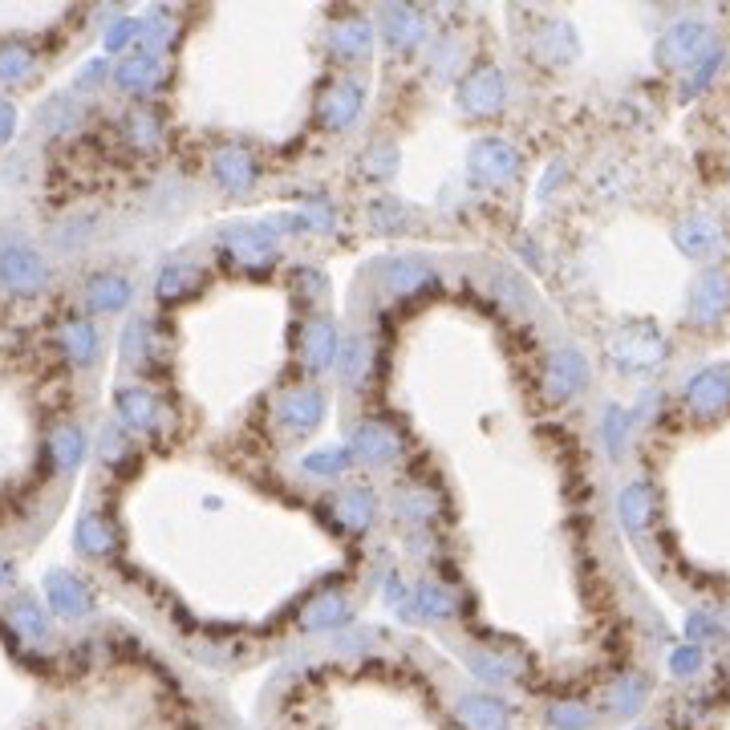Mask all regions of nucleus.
Segmentation results:
<instances>
[{
  "instance_id": "obj_1",
  "label": "nucleus",
  "mask_w": 730,
  "mask_h": 730,
  "mask_svg": "<svg viewBox=\"0 0 730 730\" xmlns=\"http://www.w3.org/2000/svg\"><path fill=\"white\" fill-rule=\"evenodd\" d=\"M459 715H463L466 730H507V722H512V710L492 694H466L459 702Z\"/></svg>"
},
{
  "instance_id": "obj_2",
  "label": "nucleus",
  "mask_w": 730,
  "mask_h": 730,
  "mask_svg": "<svg viewBox=\"0 0 730 730\" xmlns=\"http://www.w3.org/2000/svg\"><path fill=\"white\" fill-rule=\"evenodd\" d=\"M730 398V382L722 369H706V374H698V378L690 382V402L698 406V410H715V406H722Z\"/></svg>"
},
{
  "instance_id": "obj_3",
  "label": "nucleus",
  "mask_w": 730,
  "mask_h": 730,
  "mask_svg": "<svg viewBox=\"0 0 730 730\" xmlns=\"http://www.w3.org/2000/svg\"><path fill=\"white\" fill-rule=\"evenodd\" d=\"M645 694H650V686H645L642 678H625V681H618L613 686V694H609V710L613 715H637L642 710V702H645Z\"/></svg>"
},
{
  "instance_id": "obj_4",
  "label": "nucleus",
  "mask_w": 730,
  "mask_h": 730,
  "mask_svg": "<svg viewBox=\"0 0 730 730\" xmlns=\"http://www.w3.org/2000/svg\"><path fill=\"white\" fill-rule=\"evenodd\" d=\"M552 722L560 730H584V727H592V715L584 710V706L565 702V706H556V710H552Z\"/></svg>"
},
{
  "instance_id": "obj_5",
  "label": "nucleus",
  "mask_w": 730,
  "mask_h": 730,
  "mask_svg": "<svg viewBox=\"0 0 730 730\" xmlns=\"http://www.w3.org/2000/svg\"><path fill=\"white\" fill-rule=\"evenodd\" d=\"M698 669V650H681V654H674V674H694Z\"/></svg>"
}]
</instances>
